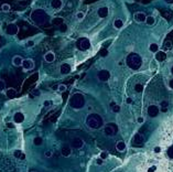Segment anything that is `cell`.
I'll return each instance as SVG.
<instances>
[{
  "label": "cell",
  "instance_id": "cell-25",
  "mask_svg": "<svg viewBox=\"0 0 173 172\" xmlns=\"http://www.w3.org/2000/svg\"><path fill=\"white\" fill-rule=\"evenodd\" d=\"M149 50L153 53H157L158 51H159V45H158L157 43H151V44L149 45Z\"/></svg>",
  "mask_w": 173,
  "mask_h": 172
},
{
  "label": "cell",
  "instance_id": "cell-44",
  "mask_svg": "<svg viewBox=\"0 0 173 172\" xmlns=\"http://www.w3.org/2000/svg\"><path fill=\"white\" fill-rule=\"evenodd\" d=\"M96 163H97V164H103V159H100V158L97 159V160H96Z\"/></svg>",
  "mask_w": 173,
  "mask_h": 172
},
{
  "label": "cell",
  "instance_id": "cell-24",
  "mask_svg": "<svg viewBox=\"0 0 173 172\" xmlns=\"http://www.w3.org/2000/svg\"><path fill=\"white\" fill-rule=\"evenodd\" d=\"M123 25H124V21L121 19H116L115 21H114V27H115L116 29L123 28Z\"/></svg>",
  "mask_w": 173,
  "mask_h": 172
},
{
  "label": "cell",
  "instance_id": "cell-33",
  "mask_svg": "<svg viewBox=\"0 0 173 172\" xmlns=\"http://www.w3.org/2000/svg\"><path fill=\"white\" fill-rule=\"evenodd\" d=\"M52 155H53V152L51 151V150H47V151H45V153H44V156H45L46 158H51Z\"/></svg>",
  "mask_w": 173,
  "mask_h": 172
},
{
  "label": "cell",
  "instance_id": "cell-36",
  "mask_svg": "<svg viewBox=\"0 0 173 172\" xmlns=\"http://www.w3.org/2000/svg\"><path fill=\"white\" fill-rule=\"evenodd\" d=\"M168 155H169V157H170L171 159H173V148H170L168 150Z\"/></svg>",
  "mask_w": 173,
  "mask_h": 172
},
{
  "label": "cell",
  "instance_id": "cell-13",
  "mask_svg": "<svg viewBox=\"0 0 173 172\" xmlns=\"http://www.w3.org/2000/svg\"><path fill=\"white\" fill-rule=\"evenodd\" d=\"M135 19L137 22L141 23V22H146V19H147V16L145 12H137L135 14Z\"/></svg>",
  "mask_w": 173,
  "mask_h": 172
},
{
  "label": "cell",
  "instance_id": "cell-40",
  "mask_svg": "<svg viewBox=\"0 0 173 172\" xmlns=\"http://www.w3.org/2000/svg\"><path fill=\"white\" fill-rule=\"evenodd\" d=\"M106 158H107V153H106V152H101V153H100V159L104 160V159H106Z\"/></svg>",
  "mask_w": 173,
  "mask_h": 172
},
{
  "label": "cell",
  "instance_id": "cell-38",
  "mask_svg": "<svg viewBox=\"0 0 173 172\" xmlns=\"http://www.w3.org/2000/svg\"><path fill=\"white\" fill-rule=\"evenodd\" d=\"M76 17H77V19H83V18H84V13L83 12H78V13H77L76 14Z\"/></svg>",
  "mask_w": 173,
  "mask_h": 172
},
{
  "label": "cell",
  "instance_id": "cell-41",
  "mask_svg": "<svg viewBox=\"0 0 173 172\" xmlns=\"http://www.w3.org/2000/svg\"><path fill=\"white\" fill-rule=\"evenodd\" d=\"M137 122H138V124H142L143 122H145V119H143V117H139V118L137 119Z\"/></svg>",
  "mask_w": 173,
  "mask_h": 172
},
{
  "label": "cell",
  "instance_id": "cell-4",
  "mask_svg": "<svg viewBox=\"0 0 173 172\" xmlns=\"http://www.w3.org/2000/svg\"><path fill=\"white\" fill-rule=\"evenodd\" d=\"M127 65L131 69H138L141 66V57L136 53H131L127 57Z\"/></svg>",
  "mask_w": 173,
  "mask_h": 172
},
{
  "label": "cell",
  "instance_id": "cell-34",
  "mask_svg": "<svg viewBox=\"0 0 173 172\" xmlns=\"http://www.w3.org/2000/svg\"><path fill=\"white\" fill-rule=\"evenodd\" d=\"M58 90H60V92H65V90H66V86L63 85V84L58 85Z\"/></svg>",
  "mask_w": 173,
  "mask_h": 172
},
{
  "label": "cell",
  "instance_id": "cell-18",
  "mask_svg": "<svg viewBox=\"0 0 173 172\" xmlns=\"http://www.w3.org/2000/svg\"><path fill=\"white\" fill-rule=\"evenodd\" d=\"M61 152H62V156L63 157H69L71 156V153H72V149H71L69 146H64V147L62 148Z\"/></svg>",
  "mask_w": 173,
  "mask_h": 172
},
{
  "label": "cell",
  "instance_id": "cell-26",
  "mask_svg": "<svg viewBox=\"0 0 173 172\" xmlns=\"http://www.w3.org/2000/svg\"><path fill=\"white\" fill-rule=\"evenodd\" d=\"M52 23H53L54 25H58V27H60L61 24L64 23V20L62 19V18H54V19L52 20Z\"/></svg>",
  "mask_w": 173,
  "mask_h": 172
},
{
  "label": "cell",
  "instance_id": "cell-28",
  "mask_svg": "<svg viewBox=\"0 0 173 172\" xmlns=\"http://www.w3.org/2000/svg\"><path fill=\"white\" fill-rule=\"evenodd\" d=\"M33 144H34V146H41L43 144V139L41 137H35L33 139Z\"/></svg>",
  "mask_w": 173,
  "mask_h": 172
},
{
  "label": "cell",
  "instance_id": "cell-8",
  "mask_svg": "<svg viewBox=\"0 0 173 172\" xmlns=\"http://www.w3.org/2000/svg\"><path fill=\"white\" fill-rule=\"evenodd\" d=\"M147 112H148V115L150 117H157L158 114H159V112H160V109L157 105H150L148 107V109H147Z\"/></svg>",
  "mask_w": 173,
  "mask_h": 172
},
{
  "label": "cell",
  "instance_id": "cell-21",
  "mask_svg": "<svg viewBox=\"0 0 173 172\" xmlns=\"http://www.w3.org/2000/svg\"><path fill=\"white\" fill-rule=\"evenodd\" d=\"M116 149L118 150V151L120 152H123L126 150V144H125L124 141H118L117 142V145H116Z\"/></svg>",
  "mask_w": 173,
  "mask_h": 172
},
{
  "label": "cell",
  "instance_id": "cell-31",
  "mask_svg": "<svg viewBox=\"0 0 173 172\" xmlns=\"http://www.w3.org/2000/svg\"><path fill=\"white\" fill-rule=\"evenodd\" d=\"M22 152L21 150H16V151H14V153H13V156L16 157V158H18V159H20V157H21V155H22Z\"/></svg>",
  "mask_w": 173,
  "mask_h": 172
},
{
  "label": "cell",
  "instance_id": "cell-54",
  "mask_svg": "<svg viewBox=\"0 0 173 172\" xmlns=\"http://www.w3.org/2000/svg\"><path fill=\"white\" fill-rule=\"evenodd\" d=\"M171 72H172V74H173V66H172V68H171Z\"/></svg>",
  "mask_w": 173,
  "mask_h": 172
},
{
  "label": "cell",
  "instance_id": "cell-53",
  "mask_svg": "<svg viewBox=\"0 0 173 172\" xmlns=\"http://www.w3.org/2000/svg\"><path fill=\"white\" fill-rule=\"evenodd\" d=\"M167 2H171V1H173V0H165Z\"/></svg>",
  "mask_w": 173,
  "mask_h": 172
},
{
  "label": "cell",
  "instance_id": "cell-6",
  "mask_svg": "<svg viewBox=\"0 0 173 172\" xmlns=\"http://www.w3.org/2000/svg\"><path fill=\"white\" fill-rule=\"evenodd\" d=\"M117 133V126H113V125H108V126H106L104 128V134L106 135V136H108V137H113V136H115Z\"/></svg>",
  "mask_w": 173,
  "mask_h": 172
},
{
  "label": "cell",
  "instance_id": "cell-49",
  "mask_svg": "<svg viewBox=\"0 0 173 172\" xmlns=\"http://www.w3.org/2000/svg\"><path fill=\"white\" fill-rule=\"evenodd\" d=\"M170 87L173 89V79H171V80H170Z\"/></svg>",
  "mask_w": 173,
  "mask_h": 172
},
{
  "label": "cell",
  "instance_id": "cell-48",
  "mask_svg": "<svg viewBox=\"0 0 173 172\" xmlns=\"http://www.w3.org/2000/svg\"><path fill=\"white\" fill-rule=\"evenodd\" d=\"M127 103H128V104H131V103H132V99H131V98H127Z\"/></svg>",
  "mask_w": 173,
  "mask_h": 172
},
{
  "label": "cell",
  "instance_id": "cell-17",
  "mask_svg": "<svg viewBox=\"0 0 173 172\" xmlns=\"http://www.w3.org/2000/svg\"><path fill=\"white\" fill-rule=\"evenodd\" d=\"M60 71H61V74H68V73L71 72V66H69V64L64 63L61 65Z\"/></svg>",
  "mask_w": 173,
  "mask_h": 172
},
{
  "label": "cell",
  "instance_id": "cell-3",
  "mask_svg": "<svg viewBox=\"0 0 173 172\" xmlns=\"http://www.w3.org/2000/svg\"><path fill=\"white\" fill-rule=\"evenodd\" d=\"M69 105L75 109L83 108L84 105H85V97H84L82 94L76 93V94L73 95V96L71 97V99H69Z\"/></svg>",
  "mask_w": 173,
  "mask_h": 172
},
{
  "label": "cell",
  "instance_id": "cell-30",
  "mask_svg": "<svg viewBox=\"0 0 173 172\" xmlns=\"http://www.w3.org/2000/svg\"><path fill=\"white\" fill-rule=\"evenodd\" d=\"M1 9H2L5 12H8L9 10H10V6L8 5V3H5V5H2V6H1Z\"/></svg>",
  "mask_w": 173,
  "mask_h": 172
},
{
  "label": "cell",
  "instance_id": "cell-23",
  "mask_svg": "<svg viewBox=\"0 0 173 172\" xmlns=\"http://www.w3.org/2000/svg\"><path fill=\"white\" fill-rule=\"evenodd\" d=\"M51 5H52V7L54 9H60L62 7V1L61 0H52Z\"/></svg>",
  "mask_w": 173,
  "mask_h": 172
},
{
  "label": "cell",
  "instance_id": "cell-15",
  "mask_svg": "<svg viewBox=\"0 0 173 172\" xmlns=\"http://www.w3.org/2000/svg\"><path fill=\"white\" fill-rule=\"evenodd\" d=\"M165 58H167V54H165V52H163V51H158L156 53V60L158 62H163Z\"/></svg>",
  "mask_w": 173,
  "mask_h": 172
},
{
  "label": "cell",
  "instance_id": "cell-9",
  "mask_svg": "<svg viewBox=\"0 0 173 172\" xmlns=\"http://www.w3.org/2000/svg\"><path fill=\"white\" fill-rule=\"evenodd\" d=\"M22 67H23L24 69H27V71H29V69H33L34 68V61L31 60V58L23 60V62H22Z\"/></svg>",
  "mask_w": 173,
  "mask_h": 172
},
{
  "label": "cell",
  "instance_id": "cell-22",
  "mask_svg": "<svg viewBox=\"0 0 173 172\" xmlns=\"http://www.w3.org/2000/svg\"><path fill=\"white\" fill-rule=\"evenodd\" d=\"M7 97H9V98H13V97H16V95H17V92H16V89L14 88H8L7 89Z\"/></svg>",
  "mask_w": 173,
  "mask_h": 172
},
{
  "label": "cell",
  "instance_id": "cell-42",
  "mask_svg": "<svg viewBox=\"0 0 173 172\" xmlns=\"http://www.w3.org/2000/svg\"><path fill=\"white\" fill-rule=\"evenodd\" d=\"M154 152H156V153L161 152V148L160 147H156V148H154Z\"/></svg>",
  "mask_w": 173,
  "mask_h": 172
},
{
  "label": "cell",
  "instance_id": "cell-12",
  "mask_svg": "<svg viewBox=\"0 0 173 172\" xmlns=\"http://www.w3.org/2000/svg\"><path fill=\"white\" fill-rule=\"evenodd\" d=\"M132 141H134L135 145H142L145 142V137L141 134H136L134 136V140Z\"/></svg>",
  "mask_w": 173,
  "mask_h": 172
},
{
  "label": "cell",
  "instance_id": "cell-32",
  "mask_svg": "<svg viewBox=\"0 0 173 172\" xmlns=\"http://www.w3.org/2000/svg\"><path fill=\"white\" fill-rule=\"evenodd\" d=\"M111 109H113L114 113H118V112L120 110V106H119V105H113Z\"/></svg>",
  "mask_w": 173,
  "mask_h": 172
},
{
  "label": "cell",
  "instance_id": "cell-39",
  "mask_svg": "<svg viewBox=\"0 0 173 172\" xmlns=\"http://www.w3.org/2000/svg\"><path fill=\"white\" fill-rule=\"evenodd\" d=\"M157 170V167L156 166H152V167H150L149 169H148V172H154Z\"/></svg>",
  "mask_w": 173,
  "mask_h": 172
},
{
  "label": "cell",
  "instance_id": "cell-47",
  "mask_svg": "<svg viewBox=\"0 0 173 172\" xmlns=\"http://www.w3.org/2000/svg\"><path fill=\"white\" fill-rule=\"evenodd\" d=\"M20 159H21V160H24V159H25V155H24V153H22V155H21Z\"/></svg>",
  "mask_w": 173,
  "mask_h": 172
},
{
  "label": "cell",
  "instance_id": "cell-43",
  "mask_svg": "<svg viewBox=\"0 0 173 172\" xmlns=\"http://www.w3.org/2000/svg\"><path fill=\"white\" fill-rule=\"evenodd\" d=\"M7 126H8V128H13L14 127V124L13 123H8V124H7Z\"/></svg>",
  "mask_w": 173,
  "mask_h": 172
},
{
  "label": "cell",
  "instance_id": "cell-11",
  "mask_svg": "<svg viewBox=\"0 0 173 172\" xmlns=\"http://www.w3.org/2000/svg\"><path fill=\"white\" fill-rule=\"evenodd\" d=\"M18 31H19V29H18L17 24H14V23H10L7 27V33L10 35H16L18 33Z\"/></svg>",
  "mask_w": 173,
  "mask_h": 172
},
{
  "label": "cell",
  "instance_id": "cell-37",
  "mask_svg": "<svg viewBox=\"0 0 173 172\" xmlns=\"http://www.w3.org/2000/svg\"><path fill=\"white\" fill-rule=\"evenodd\" d=\"M60 29H61V31H62V32H65V31H66V29H67V27H66V24L63 23V24H61V25H60Z\"/></svg>",
  "mask_w": 173,
  "mask_h": 172
},
{
  "label": "cell",
  "instance_id": "cell-5",
  "mask_svg": "<svg viewBox=\"0 0 173 172\" xmlns=\"http://www.w3.org/2000/svg\"><path fill=\"white\" fill-rule=\"evenodd\" d=\"M77 47L82 51H86L90 47V42L89 40L86 39V38H83V39H79L77 41Z\"/></svg>",
  "mask_w": 173,
  "mask_h": 172
},
{
  "label": "cell",
  "instance_id": "cell-7",
  "mask_svg": "<svg viewBox=\"0 0 173 172\" xmlns=\"http://www.w3.org/2000/svg\"><path fill=\"white\" fill-rule=\"evenodd\" d=\"M97 77L99 80H101V82H106V80H108L110 77V73L107 69H101V71L98 72Z\"/></svg>",
  "mask_w": 173,
  "mask_h": 172
},
{
  "label": "cell",
  "instance_id": "cell-1",
  "mask_svg": "<svg viewBox=\"0 0 173 172\" xmlns=\"http://www.w3.org/2000/svg\"><path fill=\"white\" fill-rule=\"evenodd\" d=\"M86 125L90 128V129H99L103 125H104V120L98 114H90L88 115L86 119Z\"/></svg>",
  "mask_w": 173,
  "mask_h": 172
},
{
  "label": "cell",
  "instance_id": "cell-20",
  "mask_svg": "<svg viewBox=\"0 0 173 172\" xmlns=\"http://www.w3.org/2000/svg\"><path fill=\"white\" fill-rule=\"evenodd\" d=\"M44 60H45L47 63H52V62L55 60V55L53 52H47L45 55H44Z\"/></svg>",
  "mask_w": 173,
  "mask_h": 172
},
{
  "label": "cell",
  "instance_id": "cell-46",
  "mask_svg": "<svg viewBox=\"0 0 173 172\" xmlns=\"http://www.w3.org/2000/svg\"><path fill=\"white\" fill-rule=\"evenodd\" d=\"M107 53H108L107 51H106V50H104V51H103V52H101V55H103V56H106V55H107Z\"/></svg>",
  "mask_w": 173,
  "mask_h": 172
},
{
  "label": "cell",
  "instance_id": "cell-2",
  "mask_svg": "<svg viewBox=\"0 0 173 172\" xmlns=\"http://www.w3.org/2000/svg\"><path fill=\"white\" fill-rule=\"evenodd\" d=\"M31 19L34 21L36 24L43 25L44 23L46 22L47 16H46V13L44 12L42 9H36V10H34V11L32 12V14H31Z\"/></svg>",
  "mask_w": 173,
  "mask_h": 172
},
{
  "label": "cell",
  "instance_id": "cell-16",
  "mask_svg": "<svg viewBox=\"0 0 173 172\" xmlns=\"http://www.w3.org/2000/svg\"><path fill=\"white\" fill-rule=\"evenodd\" d=\"M97 13H98V16L100 18H106L108 16V8L107 7H101V8L98 9Z\"/></svg>",
  "mask_w": 173,
  "mask_h": 172
},
{
  "label": "cell",
  "instance_id": "cell-14",
  "mask_svg": "<svg viewBox=\"0 0 173 172\" xmlns=\"http://www.w3.org/2000/svg\"><path fill=\"white\" fill-rule=\"evenodd\" d=\"M23 120H24V115L22 114V113H16L13 116V122L16 123V124H21V123H23Z\"/></svg>",
  "mask_w": 173,
  "mask_h": 172
},
{
  "label": "cell",
  "instance_id": "cell-10",
  "mask_svg": "<svg viewBox=\"0 0 173 172\" xmlns=\"http://www.w3.org/2000/svg\"><path fill=\"white\" fill-rule=\"evenodd\" d=\"M84 146V140L79 137H75L72 140V147L75 149H80Z\"/></svg>",
  "mask_w": 173,
  "mask_h": 172
},
{
  "label": "cell",
  "instance_id": "cell-52",
  "mask_svg": "<svg viewBox=\"0 0 173 172\" xmlns=\"http://www.w3.org/2000/svg\"><path fill=\"white\" fill-rule=\"evenodd\" d=\"M33 94H34V95H40V92H39V90H34Z\"/></svg>",
  "mask_w": 173,
  "mask_h": 172
},
{
  "label": "cell",
  "instance_id": "cell-19",
  "mask_svg": "<svg viewBox=\"0 0 173 172\" xmlns=\"http://www.w3.org/2000/svg\"><path fill=\"white\" fill-rule=\"evenodd\" d=\"M22 62H23V60H22V57L19 56V55L13 56V58H12V64L14 65V66H21Z\"/></svg>",
  "mask_w": 173,
  "mask_h": 172
},
{
  "label": "cell",
  "instance_id": "cell-29",
  "mask_svg": "<svg viewBox=\"0 0 173 172\" xmlns=\"http://www.w3.org/2000/svg\"><path fill=\"white\" fill-rule=\"evenodd\" d=\"M135 90L137 93H141L142 90H143V86H142V84H136V86H135Z\"/></svg>",
  "mask_w": 173,
  "mask_h": 172
},
{
  "label": "cell",
  "instance_id": "cell-45",
  "mask_svg": "<svg viewBox=\"0 0 173 172\" xmlns=\"http://www.w3.org/2000/svg\"><path fill=\"white\" fill-rule=\"evenodd\" d=\"M27 45H28V46H32V45H34V42H33V41H29V42L27 43Z\"/></svg>",
  "mask_w": 173,
  "mask_h": 172
},
{
  "label": "cell",
  "instance_id": "cell-35",
  "mask_svg": "<svg viewBox=\"0 0 173 172\" xmlns=\"http://www.w3.org/2000/svg\"><path fill=\"white\" fill-rule=\"evenodd\" d=\"M5 85H6V84H5V82H3L2 79H0V92L5 89Z\"/></svg>",
  "mask_w": 173,
  "mask_h": 172
},
{
  "label": "cell",
  "instance_id": "cell-51",
  "mask_svg": "<svg viewBox=\"0 0 173 172\" xmlns=\"http://www.w3.org/2000/svg\"><path fill=\"white\" fill-rule=\"evenodd\" d=\"M161 110H162L163 113H165V112L168 110V108H167V107H162V109H161Z\"/></svg>",
  "mask_w": 173,
  "mask_h": 172
},
{
  "label": "cell",
  "instance_id": "cell-50",
  "mask_svg": "<svg viewBox=\"0 0 173 172\" xmlns=\"http://www.w3.org/2000/svg\"><path fill=\"white\" fill-rule=\"evenodd\" d=\"M44 105H45V106H47V105H51V102H44Z\"/></svg>",
  "mask_w": 173,
  "mask_h": 172
},
{
  "label": "cell",
  "instance_id": "cell-27",
  "mask_svg": "<svg viewBox=\"0 0 173 172\" xmlns=\"http://www.w3.org/2000/svg\"><path fill=\"white\" fill-rule=\"evenodd\" d=\"M154 22H156V19H154V17H151V16H149V17H147V19H146V23L148 24V25H153Z\"/></svg>",
  "mask_w": 173,
  "mask_h": 172
}]
</instances>
